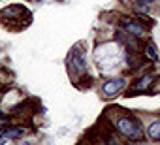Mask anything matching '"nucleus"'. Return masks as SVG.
<instances>
[{
  "mask_svg": "<svg viewBox=\"0 0 160 145\" xmlns=\"http://www.w3.org/2000/svg\"><path fill=\"white\" fill-rule=\"evenodd\" d=\"M115 128L119 130V134H122L124 138H128V139H138L139 136H141V124L134 119V117H128V115H124V117H119L117 119V122H115Z\"/></svg>",
  "mask_w": 160,
  "mask_h": 145,
  "instance_id": "obj_1",
  "label": "nucleus"
},
{
  "mask_svg": "<svg viewBox=\"0 0 160 145\" xmlns=\"http://www.w3.org/2000/svg\"><path fill=\"white\" fill-rule=\"evenodd\" d=\"M68 70L72 74H83L87 70V62H85V57H83V51L79 47H73L68 55Z\"/></svg>",
  "mask_w": 160,
  "mask_h": 145,
  "instance_id": "obj_2",
  "label": "nucleus"
},
{
  "mask_svg": "<svg viewBox=\"0 0 160 145\" xmlns=\"http://www.w3.org/2000/svg\"><path fill=\"white\" fill-rule=\"evenodd\" d=\"M121 27H122V30H124L126 34H130V36H134V38H143V36L147 34L145 27H143L139 21H136V19L122 17V19H121Z\"/></svg>",
  "mask_w": 160,
  "mask_h": 145,
  "instance_id": "obj_3",
  "label": "nucleus"
},
{
  "mask_svg": "<svg viewBox=\"0 0 160 145\" xmlns=\"http://www.w3.org/2000/svg\"><path fill=\"white\" fill-rule=\"evenodd\" d=\"M124 87H126V79H124V78H111V79H108V81L102 85V92H104L106 96H115V94H119Z\"/></svg>",
  "mask_w": 160,
  "mask_h": 145,
  "instance_id": "obj_4",
  "label": "nucleus"
},
{
  "mask_svg": "<svg viewBox=\"0 0 160 145\" xmlns=\"http://www.w3.org/2000/svg\"><path fill=\"white\" fill-rule=\"evenodd\" d=\"M152 83H154V76H143V78H139V79L130 87L128 96H136V94H139V92H149V89H151Z\"/></svg>",
  "mask_w": 160,
  "mask_h": 145,
  "instance_id": "obj_5",
  "label": "nucleus"
},
{
  "mask_svg": "<svg viewBox=\"0 0 160 145\" xmlns=\"http://www.w3.org/2000/svg\"><path fill=\"white\" fill-rule=\"evenodd\" d=\"M147 136H149L152 141H160V121H152V122L147 126Z\"/></svg>",
  "mask_w": 160,
  "mask_h": 145,
  "instance_id": "obj_6",
  "label": "nucleus"
},
{
  "mask_svg": "<svg viewBox=\"0 0 160 145\" xmlns=\"http://www.w3.org/2000/svg\"><path fill=\"white\" fill-rule=\"evenodd\" d=\"M4 136H6V138H10V139L21 138V136H25V128H8V130L4 132Z\"/></svg>",
  "mask_w": 160,
  "mask_h": 145,
  "instance_id": "obj_7",
  "label": "nucleus"
},
{
  "mask_svg": "<svg viewBox=\"0 0 160 145\" xmlns=\"http://www.w3.org/2000/svg\"><path fill=\"white\" fill-rule=\"evenodd\" d=\"M124 60H126V64H128L130 68H136V66L141 64V58L136 57V55H132V53H126V55H124Z\"/></svg>",
  "mask_w": 160,
  "mask_h": 145,
  "instance_id": "obj_8",
  "label": "nucleus"
},
{
  "mask_svg": "<svg viewBox=\"0 0 160 145\" xmlns=\"http://www.w3.org/2000/svg\"><path fill=\"white\" fill-rule=\"evenodd\" d=\"M145 53H147V57H149L151 60H158V53H156V47H154L152 42H149V43L145 45Z\"/></svg>",
  "mask_w": 160,
  "mask_h": 145,
  "instance_id": "obj_9",
  "label": "nucleus"
},
{
  "mask_svg": "<svg viewBox=\"0 0 160 145\" xmlns=\"http://www.w3.org/2000/svg\"><path fill=\"white\" fill-rule=\"evenodd\" d=\"M106 143H108V145H122V141H121L117 136H113V134L106 136Z\"/></svg>",
  "mask_w": 160,
  "mask_h": 145,
  "instance_id": "obj_10",
  "label": "nucleus"
},
{
  "mask_svg": "<svg viewBox=\"0 0 160 145\" xmlns=\"http://www.w3.org/2000/svg\"><path fill=\"white\" fill-rule=\"evenodd\" d=\"M134 2H136L138 6H151V4L158 2V0H134Z\"/></svg>",
  "mask_w": 160,
  "mask_h": 145,
  "instance_id": "obj_11",
  "label": "nucleus"
},
{
  "mask_svg": "<svg viewBox=\"0 0 160 145\" xmlns=\"http://www.w3.org/2000/svg\"><path fill=\"white\" fill-rule=\"evenodd\" d=\"M0 117H2V113H0Z\"/></svg>",
  "mask_w": 160,
  "mask_h": 145,
  "instance_id": "obj_12",
  "label": "nucleus"
}]
</instances>
